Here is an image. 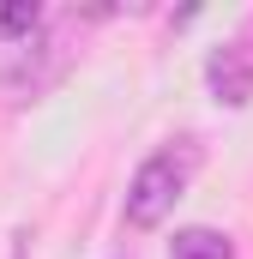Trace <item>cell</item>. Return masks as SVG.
Listing matches in <instances>:
<instances>
[{"instance_id":"3","label":"cell","mask_w":253,"mask_h":259,"mask_svg":"<svg viewBox=\"0 0 253 259\" xmlns=\"http://www.w3.org/2000/svg\"><path fill=\"white\" fill-rule=\"evenodd\" d=\"M169 259H235V241L217 235V229H181Z\"/></svg>"},{"instance_id":"1","label":"cell","mask_w":253,"mask_h":259,"mask_svg":"<svg viewBox=\"0 0 253 259\" xmlns=\"http://www.w3.org/2000/svg\"><path fill=\"white\" fill-rule=\"evenodd\" d=\"M193 169H199V145H193V139H175L169 151L145 157L139 175H133V187H126V223H133V229H157V223L175 211V199L187 193Z\"/></svg>"},{"instance_id":"2","label":"cell","mask_w":253,"mask_h":259,"mask_svg":"<svg viewBox=\"0 0 253 259\" xmlns=\"http://www.w3.org/2000/svg\"><path fill=\"white\" fill-rule=\"evenodd\" d=\"M205 84L223 109H247L253 103V42H223L205 61Z\"/></svg>"}]
</instances>
